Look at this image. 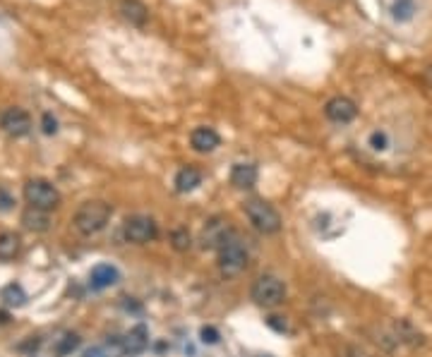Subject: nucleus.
I'll return each instance as SVG.
<instances>
[{
    "instance_id": "f03ea898",
    "label": "nucleus",
    "mask_w": 432,
    "mask_h": 357,
    "mask_svg": "<svg viewBox=\"0 0 432 357\" xmlns=\"http://www.w3.org/2000/svg\"><path fill=\"white\" fill-rule=\"evenodd\" d=\"M245 216L252 223V228L257 233H262V235H276L281 231V226H284L281 214L269 202H264V199H250V202H245Z\"/></svg>"
},
{
    "instance_id": "f8f14e48",
    "label": "nucleus",
    "mask_w": 432,
    "mask_h": 357,
    "mask_svg": "<svg viewBox=\"0 0 432 357\" xmlns=\"http://www.w3.org/2000/svg\"><path fill=\"white\" fill-rule=\"evenodd\" d=\"M394 336L399 343L409 345V348H423L425 345V336L411 324L409 319H399L394 321Z\"/></svg>"
},
{
    "instance_id": "ddd939ff",
    "label": "nucleus",
    "mask_w": 432,
    "mask_h": 357,
    "mask_svg": "<svg viewBox=\"0 0 432 357\" xmlns=\"http://www.w3.org/2000/svg\"><path fill=\"white\" fill-rule=\"evenodd\" d=\"M257 178L260 173H257V165L252 163H236L231 168V185L238 189H252L257 185Z\"/></svg>"
},
{
    "instance_id": "393cba45",
    "label": "nucleus",
    "mask_w": 432,
    "mask_h": 357,
    "mask_svg": "<svg viewBox=\"0 0 432 357\" xmlns=\"http://www.w3.org/2000/svg\"><path fill=\"white\" fill-rule=\"evenodd\" d=\"M41 130H43V135H56L58 132V120L53 118V113L41 115Z\"/></svg>"
},
{
    "instance_id": "412c9836",
    "label": "nucleus",
    "mask_w": 432,
    "mask_h": 357,
    "mask_svg": "<svg viewBox=\"0 0 432 357\" xmlns=\"http://www.w3.org/2000/svg\"><path fill=\"white\" fill-rule=\"evenodd\" d=\"M123 355V348H120V338L113 341V343H106V345H94L84 353V357H118Z\"/></svg>"
},
{
    "instance_id": "cd10ccee",
    "label": "nucleus",
    "mask_w": 432,
    "mask_h": 357,
    "mask_svg": "<svg viewBox=\"0 0 432 357\" xmlns=\"http://www.w3.org/2000/svg\"><path fill=\"white\" fill-rule=\"evenodd\" d=\"M346 357H375V355H370L367 350H363L361 345H348Z\"/></svg>"
},
{
    "instance_id": "5701e85b",
    "label": "nucleus",
    "mask_w": 432,
    "mask_h": 357,
    "mask_svg": "<svg viewBox=\"0 0 432 357\" xmlns=\"http://www.w3.org/2000/svg\"><path fill=\"white\" fill-rule=\"evenodd\" d=\"M77 345H80V336H77V334H65L56 343V353L58 355H70L72 350L77 348Z\"/></svg>"
},
{
    "instance_id": "a878e982",
    "label": "nucleus",
    "mask_w": 432,
    "mask_h": 357,
    "mask_svg": "<svg viewBox=\"0 0 432 357\" xmlns=\"http://www.w3.org/2000/svg\"><path fill=\"white\" fill-rule=\"evenodd\" d=\"M200 336H202V341H205V343H209V345L218 343V331L214 329V326H205V329L200 331Z\"/></svg>"
},
{
    "instance_id": "7ed1b4c3",
    "label": "nucleus",
    "mask_w": 432,
    "mask_h": 357,
    "mask_svg": "<svg viewBox=\"0 0 432 357\" xmlns=\"http://www.w3.org/2000/svg\"><path fill=\"white\" fill-rule=\"evenodd\" d=\"M250 295L257 307L274 310V307H279L281 302L286 300V283L281 281V278L271 276V273H264V276H260L252 283Z\"/></svg>"
},
{
    "instance_id": "f3484780",
    "label": "nucleus",
    "mask_w": 432,
    "mask_h": 357,
    "mask_svg": "<svg viewBox=\"0 0 432 357\" xmlns=\"http://www.w3.org/2000/svg\"><path fill=\"white\" fill-rule=\"evenodd\" d=\"M22 223L27 231H34V233H43L48 231V211H41V209H34L29 207L27 211L22 214Z\"/></svg>"
},
{
    "instance_id": "bb28decb",
    "label": "nucleus",
    "mask_w": 432,
    "mask_h": 357,
    "mask_svg": "<svg viewBox=\"0 0 432 357\" xmlns=\"http://www.w3.org/2000/svg\"><path fill=\"white\" fill-rule=\"evenodd\" d=\"M12 204H14V199L10 197L5 189H0V211H10V209H12Z\"/></svg>"
},
{
    "instance_id": "9b49d317",
    "label": "nucleus",
    "mask_w": 432,
    "mask_h": 357,
    "mask_svg": "<svg viewBox=\"0 0 432 357\" xmlns=\"http://www.w3.org/2000/svg\"><path fill=\"white\" fill-rule=\"evenodd\" d=\"M190 144L192 149L200 151V154H212V151H216L218 144H221V137H218L214 127H197L190 135Z\"/></svg>"
},
{
    "instance_id": "9d476101",
    "label": "nucleus",
    "mask_w": 432,
    "mask_h": 357,
    "mask_svg": "<svg viewBox=\"0 0 432 357\" xmlns=\"http://www.w3.org/2000/svg\"><path fill=\"white\" fill-rule=\"evenodd\" d=\"M120 348H123V355L128 357H137L142 355L144 350L149 348V331L147 326H133L128 334L120 338Z\"/></svg>"
},
{
    "instance_id": "2eb2a0df",
    "label": "nucleus",
    "mask_w": 432,
    "mask_h": 357,
    "mask_svg": "<svg viewBox=\"0 0 432 357\" xmlns=\"http://www.w3.org/2000/svg\"><path fill=\"white\" fill-rule=\"evenodd\" d=\"M173 185H176V189L181 194L192 192V189H197L202 185V170L195 168V165H185V168H181L176 173V180H173Z\"/></svg>"
},
{
    "instance_id": "aec40b11",
    "label": "nucleus",
    "mask_w": 432,
    "mask_h": 357,
    "mask_svg": "<svg viewBox=\"0 0 432 357\" xmlns=\"http://www.w3.org/2000/svg\"><path fill=\"white\" fill-rule=\"evenodd\" d=\"M416 14V0H394L391 5V17L396 22H409Z\"/></svg>"
},
{
    "instance_id": "4468645a",
    "label": "nucleus",
    "mask_w": 432,
    "mask_h": 357,
    "mask_svg": "<svg viewBox=\"0 0 432 357\" xmlns=\"http://www.w3.org/2000/svg\"><path fill=\"white\" fill-rule=\"evenodd\" d=\"M118 281H120V273L113 264H99V266H94L89 273V283L94 290H104V288L113 286V283Z\"/></svg>"
},
{
    "instance_id": "0eeeda50",
    "label": "nucleus",
    "mask_w": 432,
    "mask_h": 357,
    "mask_svg": "<svg viewBox=\"0 0 432 357\" xmlns=\"http://www.w3.org/2000/svg\"><path fill=\"white\" fill-rule=\"evenodd\" d=\"M228 240H233V226L226 218H212V221H207V226L202 228L200 242L205 249H221Z\"/></svg>"
},
{
    "instance_id": "4be33fe9",
    "label": "nucleus",
    "mask_w": 432,
    "mask_h": 357,
    "mask_svg": "<svg viewBox=\"0 0 432 357\" xmlns=\"http://www.w3.org/2000/svg\"><path fill=\"white\" fill-rule=\"evenodd\" d=\"M171 247L176 252H187L192 247V235L187 233V228H176L171 231Z\"/></svg>"
},
{
    "instance_id": "a211bd4d",
    "label": "nucleus",
    "mask_w": 432,
    "mask_h": 357,
    "mask_svg": "<svg viewBox=\"0 0 432 357\" xmlns=\"http://www.w3.org/2000/svg\"><path fill=\"white\" fill-rule=\"evenodd\" d=\"M22 249V238L17 233H0V262H10Z\"/></svg>"
},
{
    "instance_id": "dca6fc26",
    "label": "nucleus",
    "mask_w": 432,
    "mask_h": 357,
    "mask_svg": "<svg viewBox=\"0 0 432 357\" xmlns=\"http://www.w3.org/2000/svg\"><path fill=\"white\" fill-rule=\"evenodd\" d=\"M120 12H123V17L128 19L130 24H135V27H142L149 17V10L142 0H123V3H120Z\"/></svg>"
},
{
    "instance_id": "f257e3e1",
    "label": "nucleus",
    "mask_w": 432,
    "mask_h": 357,
    "mask_svg": "<svg viewBox=\"0 0 432 357\" xmlns=\"http://www.w3.org/2000/svg\"><path fill=\"white\" fill-rule=\"evenodd\" d=\"M111 214H113L111 204L101 202V199H91V202H84L80 209H77L72 223H75V228H77V233H80V235L89 238V235L101 233L106 226H109Z\"/></svg>"
},
{
    "instance_id": "20e7f679",
    "label": "nucleus",
    "mask_w": 432,
    "mask_h": 357,
    "mask_svg": "<svg viewBox=\"0 0 432 357\" xmlns=\"http://www.w3.org/2000/svg\"><path fill=\"white\" fill-rule=\"evenodd\" d=\"M24 199H27L29 207L41 209V211H53V209L60 207V192L56 189V185L41 178H34L24 185Z\"/></svg>"
},
{
    "instance_id": "6e6552de",
    "label": "nucleus",
    "mask_w": 432,
    "mask_h": 357,
    "mask_svg": "<svg viewBox=\"0 0 432 357\" xmlns=\"http://www.w3.org/2000/svg\"><path fill=\"white\" fill-rule=\"evenodd\" d=\"M324 115L332 122H337V125H348V122L358 118V106L348 96H334L324 106Z\"/></svg>"
},
{
    "instance_id": "1a4fd4ad",
    "label": "nucleus",
    "mask_w": 432,
    "mask_h": 357,
    "mask_svg": "<svg viewBox=\"0 0 432 357\" xmlns=\"http://www.w3.org/2000/svg\"><path fill=\"white\" fill-rule=\"evenodd\" d=\"M0 127L10 137H27L32 132V118L22 108H8L3 113V118H0Z\"/></svg>"
},
{
    "instance_id": "6ab92c4d",
    "label": "nucleus",
    "mask_w": 432,
    "mask_h": 357,
    "mask_svg": "<svg viewBox=\"0 0 432 357\" xmlns=\"http://www.w3.org/2000/svg\"><path fill=\"white\" fill-rule=\"evenodd\" d=\"M0 300L10 307H22L27 302V292H24V288L19 283H10V286H5L0 290Z\"/></svg>"
},
{
    "instance_id": "b1692460",
    "label": "nucleus",
    "mask_w": 432,
    "mask_h": 357,
    "mask_svg": "<svg viewBox=\"0 0 432 357\" xmlns=\"http://www.w3.org/2000/svg\"><path fill=\"white\" fill-rule=\"evenodd\" d=\"M370 146L375 151H385L387 146H389V137H387V132L385 130H375L370 135Z\"/></svg>"
},
{
    "instance_id": "39448f33",
    "label": "nucleus",
    "mask_w": 432,
    "mask_h": 357,
    "mask_svg": "<svg viewBox=\"0 0 432 357\" xmlns=\"http://www.w3.org/2000/svg\"><path fill=\"white\" fill-rule=\"evenodd\" d=\"M247 259L250 257H247L245 244L238 242V240L233 238L218 249V259H216L218 271H221V276H226V278H236L247 268Z\"/></svg>"
},
{
    "instance_id": "423d86ee",
    "label": "nucleus",
    "mask_w": 432,
    "mask_h": 357,
    "mask_svg": "<svg viewBox=\"0 0 432 357\" xmlns=\"http://www.w3.org/2000/svg\"><path fill=\"white\" fill-rule=\"evenodd\" d=\"M123 235H125V240H128V242L149 244V242H154V240L159 238V226H157V221H154V218L137 214V216L125 218Z\"/></svg>"
}]
</instances>
